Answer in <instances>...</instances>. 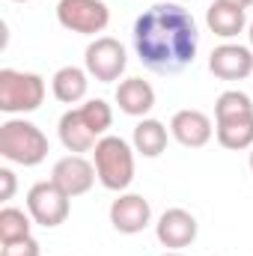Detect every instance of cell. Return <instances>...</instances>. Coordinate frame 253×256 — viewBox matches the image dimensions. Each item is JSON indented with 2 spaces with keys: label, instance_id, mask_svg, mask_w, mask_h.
Returning <instances> with one entry per match:
<instances>
[{
  "label": "cell",
  "instance_id": "cell-4",
  "mask_svg": "<svg viewBox=\"0 0 253 256\" xmlns=\"http://www.w3.org/2000/svg\"><path fill=\"white\" fill-rule=\"evenodd\" d=\"M45 102V80L33 72L0 68V110L3 114H30Z\"/></svg>",
  "mask_w": 253,
  "mask_h": 256
},
{
  "label": "cell",
  "instance_id": "cell-25",
  "mask_svg": "<svg viewBox=\"0 0 253 256\" xmlns=\"http://www.w3.org/2000/svg\"><path fill=\"white\" fill-rule=\"evenodd\" d=\"M248 36H250V48H253V21H250V27H248Z\"/></svg>",
  "mask_w": 253,
  "mask_h": 256
},
{
  "label": "cell",
  "instance_id": "cell-1",
  "mask_svg": "<svg viewBox=\"0 0 253 256\" xmlns=\"http://www.w3.org/2000/svg\"><path fill=\"white\" fill-rule=\"evenodd\" d=\"M200 48L196 21L179 3H155L134 21V51L155 74H179Z\"/></svg>",
  "mask_w": 253,
  "mask_h": 256
},
{
  "label": "cell",
  "instance_id": "cell-26",
  "mask_svg": "<svg viewBox=\"0 0 253 256\" xmlns=\"http://www.w3.org/2000/svg\"><path fill=\"white\" fill-rule=\"evenodd\" d=\"M161 256H185V254H179V250H170V254H161Z\"/></svg>",
  "mask_w": 253,
  "mask_h": 256
},
{
  "label": "cell",
  "instance_id": "cell-8",
  "mask_svg": "<svg viewBox=\"0 0 253 256\" xmlns=\"http://www.w3.org/2000/svg\"><path fill=\"white\" fill-rule=\"evenodd\" d=\"M110 224L122 236H137L152 224V206L140 194H120L110 202Z\"/></svg>",
  "mask_w": 253,
  "mask_h": 256
},
{
  "label": "cell",
  "instance_id": "cell-6",
  "mask_svg": "<svg viewBox=\"0 0 253 256\" xmlns=\"http://www.w3.org/2000/svg\"><path fill=\"white\" fill-rule=\"evenodd\" d=\"M57 21L72 33L96 36L108 27L110 9L104 0H60L57 3Z\"/></svg>",
  "mask_w": 253,
  "mask_h": 256
},
{
  "label": "cell",
  "instance_id": "cell-28",
  "mask_svg": "<svg viewBox=\"0 0 253 256\" xmlns=\"http://www.w3.org/2000/svg\"><path fill=\"white\" fill-rule=\"evenodd\" d=\"M15 3H27V0H15Z\"/></svg>",
  "mask_w": 253,
  "mask_h": 256
},
{
  "label": "cell",
  "instance_id": "cell-2",
  "mask_svg": "<svg viewBox=\"0 0 253 256\" xmlns=\"http://www.w3.org/2000/svg\"><path fill=\"white\" fill-rule=\"evenodd\" d=\"M92 164L98 173V182L108 191L122 194L134 182V152L122 137L116 134H104L96 149H92Z\"/></svg>",
  "mask_w": 253,
  "mask_h": 256
},
{
  "label": "cell",
  "instance_id": "cell-11",
  "mask_svg": "<svg viewBox=\"0 0 253 256\" xmlns=\"http://www.w3.org/2000/svg\"><path fill=\"white\" fill-rule=\"evenodd\" d=\"M196 218L185 212V208H167L161 218H158V224H155V236H158V242L164 244V248H170V250H182V248H188L194 244V238H196Z\"/></svg>",
  "mask_w": 253,
  "mask_h": 256
},
{
  "label": "cell",
  "instance_id": "cell-23",
  "mask_svg": "<svg viewBox=\"0 0 253 256\" xmlns=\"http://www.w3.org/2000/svg\"><path fill=\"white\" fill-rule=\"evenodd\" d=\"M0 182H3V191H0V200H12V194H15V173L12 170H0Z\"/></svg>",
  "mask_w": 253,
  "mask_h": 256
},
{
  "label": "cell",
  "instance_id": "cell-16",
  "mask_svg": "<svg viewBox=\"0 0 253 256\" xmlns=\"http://www.w3.org/2000/svg\"><path fill=\"white\" fill-rule=\"evenodd\" d=\"M86 68H78V66H63L54 80H51V90H54V98L63 102V104H78L84 102L86 90H90V80H86Z\"/></svg>",
  "mask_w": 253,
  "mask_h": 256
},
{
  "label": "cell",
  "instance_id": "cell-14",
  "mask_svg": "<svg viewBox=\"0 0 253 256\" xmlns=\"http://www.w3.org/2000/svg\"><path fill=\"white\" fill-rule=\"evenodd\" d=\"M116 104L126 116H146L155 108V90L143 78H128L116 86Z\"/></svg>",
  "mask_w": 253,
  "mask_h": 256
},
{
  "label": "cell",
  "instance_id": "cell-10",
  "mask_svg": "<svg viewBox=\"0 0 253 256\" xmlns=\"http://www.w3.org/2000/svg\"><path fill=\"white\" fill-rule=\"evenodd\" d=\"M98 179L96 164H90L84 155H66L54 164L51 170V182H57L68 196H80L92 188V182Z\"/></svg>",
  "mask_w": 253,
  "mask_h": 256
},
{
  "label": "cell",
  "instance_id": "cell-27",
  "mask_svg": "<svg viewBox=\"0 0 253 256\" xmlns=\"http://www.w3.org/2000/svg\"><path fill=\"white\" fill-rule=\"evenodd\" d=\"M250 173H253V149H250Z\"/></svg>",
  "mask_w": 253,
  "mask_h": 256
},
{
  "label": "cell",
  "instance_id": "cell-12",
  "mask_svg": "<svg viewBox=\"0 0 253 256\" xmlns=\"http://www.w3.org/2000/svg\"><path fill=\"white\" fill-rule=\"evenodd\" d=\"M170 134L182 143V146H188V149H202L208 140H212V134H214V126H212V120L202 114V110H176L173 114V120H170Z\"/></svg>",
  "mask_w": 253,
  "mask_h": 256
},
{
  "label": "cell",
  "instance_id": "cell-21",
  "mask_svg": "<svg viewBox=\"0 0 253 256\" xmlns=\"http://www.w3.org/2000/svg\"><path fill=\"white\" fill-rule=\"evenodd\" d=\"M78 110H80L84 122L90 126V131H92L98 140L108 134V128L114 126V110H110V104H108L104 98H90V102H86V104H80Z\"/></svg>",
  "mask_w": 253,
  "mask_h": 256
},
{
  "label": "cell",
  "instance_id": "cell-15",
  "mask_svg": "<svg viewBox=\"0 0 253 256\" xmlns=\"http://www.w3.org/2000/svg\"><path fill=\"white\" fill-rule=\"evenodd\" d=\"M57 131H60V143H63L72 155L92 152V149H96V143H98V137L90 131V126L84 122V116H80V110H78V108H74V110H66L63 116H60Z\"/></svg>",
  "mask_w": 253,
  "mask_h": 256
},
{
  "label": "cell",
  "instance_id": "cell-24",
  "mask_svg": "<svg viewBox=\"0 0 253 256\" xmlns=\"http://www.w3.org/2000/svg\"><path fill=\"white\" fill-rule=\"evenodd\" d=\"M224 3H236V6H244V9L253 6V0H224Z\"/></svg>",
  "mask_w": 253,
  "mask_h": 256
},
{
  "label": "cell",
  "instance_id": "cell-17",
  "mask_svg": "<svg viewBox=\"0 0 253 256\" xmlns=\"http://www.w3.org/2000/svg\"><path fill=\"white\" fill-rule=\"evenodd\" d=\"M214 134H218V143L224 149H232V152L253 149V114L232 116V120H218Z\"/></svg>",
  "mask_w": 253,
  "mask_h": 256
},
{
  "label": "cell",
  "instance_id": "cell-22",
  "mask_svg": "<svg viewBox=\"0 0 253 256\" xmlns=\"http://www.w3.org/2000/svg\"><path fill=\"white\" fill-rule=\"evenodd\" d=\"M3 256H42V248L33 236L21 238V242H9L3 244Z\"/></svg>",
  "mask_w": 253,
  "mask_h": 256
},
{
  "label": "cell",
  "instance_id": "cell-7",
  "mask_svg": "<svg viewBox=\"0 0 253 256\" xmlns=\"http://www.w3.org/2000/svg\"><path fill=\"white\" fill-rule=\"evenodd\" d=\"M84 66H86L90 78H96V80H102V84H114V80H120V74L126 72L128 54L114 36H98L96 42L86 45Z\"/></svg>",
  "mask_w": 253,
  "mask_h": 256
},
{
  "label": "cell",
  "instance_id": "cell-3",
  "mask_svg": "<svg viewBox=\"0 0 253 256\" xmlns=\"http://www.w3.org/2000/svg\"><path fill=\"white\" fill-rule=\"evenodd\" d=\"M0 155L21 167H36L48 158V137L27 120H6L0 126Z\"/></svg>",
  "mask_w": 253,
  "mask_h": 256
},
{
  "label": "cell",
  "instance_id": "cell-19",
  "mask_svg": "<svg viewBox=\"0 0 253 256\" xmlns=\"http://www.w3.org/2000/svg\"><path fill=\"white\" fill-rule=\"evenodd\" d=\"M30 220H33V218L24 214L21 208L3 206V208H0V242L9 244V242H21V238H27L30 230H33Z\"/></svg>",
  "mask_w": 253,
  "mask_h": 256
},
{
  "label": "cell",
  "instance_id": "cell-18",
  "mask_svg": "<svg viewBox=\"0 0 253 256\" xmlns=\"http://www.w3.org/2000/svg\"><path fill=\"white\" fill-rule=\"evenodd\" d=\"M167 149V128L158 120H140L134 126V152L143 158H158Z\"/></svg>",
  "mask_w": 253,
  "mask_h": 256
},
{
  "label": "cell",
  "instance_id": "cell-13",
  "mask_svg": "<svg viewBox=\"0 0 253 256\" xmlns=\"http://www.w3.org/2000/svg\"><path fill=\"white\" fill-rule=\"evenodd\" d=\"M206 24L214 36L220 39H232L238 33H244L248 27V9L236 6V3H224V0H212L208 12H206Z\"/></svg>",
  "mask_w": 253,
  "mask_h": 256
},
{
  "label": "cell",
  "instance_id": "cell-5",
  "mask_svg": "<svg viewBox=\"0 0 253 256\" xmlns=\"http://www.w3.org/2000/svg\"><path fill=\"white\" fill-rule=\"evenodd\" d=\"M68 194L57 185V182H36L30 191H27V214L33 218V224L45 226V230H54L66 224L68 218Z\"/></svg>",
  "mask_w": 253,
  "mask_h": 256
},
{
  "label": "cell",
  "instance_id": "cell-20",
  "mask_svg": "<svg viewBox=\"0 0 253 256\" xmlns=\"http://www.w3.org/2000/svg\"><path fill=\"white\" fill-rule=\"evenodd\" d=\"M248 114H253V102L242 90H226L214 102V122L218 120H232V116H248Z\"/></svg>",
  "mask_w": 253,
  "mask_h": 256
},
{
  "label": "cell",
  "instance_id": "cell-9",
  "mask_svg": "<svg viewBox=\"0 0 253 256\" xmlns=\"http://www.w3.org/2000/svg\"><path fill=\"white\" fill-rule=\"evenodd\" d=\"M208 72L220 80H244L253 74V48L244 45H218L208 57Z\"/></svg>",
  "mask_w": 253,
  "mask_h": 256
}]
</instances>
